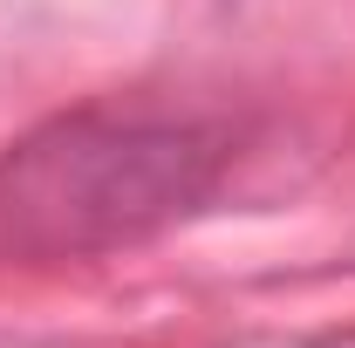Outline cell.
<instances>
[{"label": "cell", "mask_w": 355, "mask_h": 348, "mask_svg": "<svg viewBox=\"0 0 355 348\" xmlns=\"http://www.w3.org/2000/svg\"><path fill=\"white\" fill-rule=\"evenodd\" d=\"M232 143L191 116L69 110L0 150V260L76 266L150 246L225 184Z\"/></svg>", "instance_id": "1"}]
</instances>
